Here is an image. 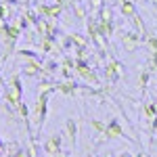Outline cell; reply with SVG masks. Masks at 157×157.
Segmentation results:
<instances>
[{
  "label": "cell",
  "mask_w": 157,
  "mask_h": 157,
  "mask_svg": "<svg viewBox=\"0 0 157 157\" xmlns=\"http://www.w3.org/2000/svg\"><path fill=\"white\" fill-rule=\"evenodd\" d=\"M48 92H42V94H38V103H36V111H34V115H29L32 117V124H34V128L40 130L42 126H44V120H46V113H48Z\"/></svg>",
  "instance_id": "1"
},
{
  "label": "cell",
  "mask_w": 157,
  "mask_h": 157,
  "mask_svg": "<svg viewBox=\"0 0 157 157\" xmlns=\"http://www.w3.org/2000/svg\"><path fill=\"white\" fill-rule=\"evenodd\" d=\"M61 143H63V136L61 134H50L48 138L44 140V145H42V149H44V153L46 155H57V153H61Z\"/></svg>",
  "instance_id": "2"
},
{
  "label": "cell",
  "mask_w": 157,
  "mask_h": 157,
  "mask_svg": "<svg viewBox=\"0 0 157 157\" xmlns=\"http://www.w3.org/2000/svg\"><path fill=\"white\" fill-rule=\"evenodd\" d=\"M121 46L128 52H134L140 46V34L138 32H126V34H121Z\"/></svg>",
  "instance_id": "3"
},
{
  "label": "cell",
  "mask_w": 157,
  "mask_h": 157,
  "mask_svg": "<svg viewBox=\"0 0 157 157\" xmlns=\"http://www.w3.org/2000/svg\"><path fill=\"white\" fill-rule=\"evenodd\" d=\"M121 136H126V134H124V128H121L120 120H117V117H113V120H111V121L107 124V126H105L103 138L111 140V138H121Z\"/></svg>",
  "instance_id": "4"
},
{
  "label": "cell",
  "mask_w": 157,
  "mask_h": 157,
  "mask_svg": "<svg viewBox=\"0 0 157 157\" xmlns=\"http://www.w3.org/2000/svg\"><path fill=\"white\" fill-rule=\"evenodd\" d=\"M121 71H124V67H121V63L117 59L107 61V65H105V78H107L109 82H117Z\"/></svg>",
  "instance_id": "5"
},
{
  "label": "cell",
  "mask_w": 157,
  "mask_h": 157,
  "mask_svg": "<svg viewBox=\"0 0 157 157\" xmlns=\"http://www.w3.org/2000/svg\"><path fill=\"white\" fill-rule=\"evenodd\" d=\"M97 27H98V34H101L103 38H111V36H113V32H115V23H113V19H98Z\"/></svg>",
  "instance_id": "6"
},
{
  "label": "cell",
  "mask_w": 157,
  "mask_h": 157,
  "mask_svg": "<svg viewBox=\"0 0 157 157\" xmlns=\"http://www.w3.org/2000/svg\"><path fill=\"white\" fill-rule=\"evenodd\" d=\"M57 90L63 94H73L75 90H84V84H75L73 80H65V82H57Z\"/></svg>",
  "instance_id": "7"
},
{
  "label": "cell",
  "mask_w": 157,
  "mask_h": 157,
  "mask_svg": "<svg viewBox=\"0 0 157 157\" xmlns=\"http://www.w3.org/2000/svg\"><path fill=\"white\" fill-rule=\"evenodd\" d=\"M21 98H23L21 92H17L15 88H6V92H4V101H6V105H9V107L17 109V105L21 103Z\"/></svg>",
  "instance_id": "8"
},
{
  "label": "cell",
  "mask_w": 157,
  "mask_h": 157,
  "mask_svg": "<svg viewBox=\"0 0 157 157\" xmlns=\"http://www.w3.org/2000/svg\"><path fill=\"white\" fill-rule=\"evenodd\" d=\"M65 134L69 136V140L75 145V140H78V121L73 120V117H69V120L65 121Z\"/></svg>",
  "instance_id": "9"
},
{
  "label": "cell",
  "mask_w": 157,
  "mask_h": 157,
  "mask_svg": "<svg viewBox=\"0 0 157 157\" xmlns=\"http://www.w3.org/2000/svg\"><path fill=\"white\" fill-rule=\"evenodd\" d=\"M120 11H121V15H124V17L132 19L134 15H136V6H134V2H132V0H121Z\"/></svg>",
  "instance_id": "10"
},
{
  "label": "cell",
  "mask_w": 157,
  "mask_h": 157,
  "mask_svg": "<svg viewBox=\"0 0 157 157\" xmlns=\"http://www.w3.org/2000/svg\"><path fill=\"white\" fill-rule=\"evenodd\" d=\"M71 36V44L75 48H86V44H88V36L84 34H69Z\"/></svg>",
  "instance_id": "11"
},
{
  "label": "cell",
  "mask_w": 157,
  "mask_h": 157,
  "mask_svg": "<svg viewBox=\"0 0 157 157\" xmlns=\"http://www.w3.org/2000/svg\"><path fill=\"white\" fill-rule=\"evenodd\" d=\"M149 80H151V71H149V69H143V71H140V75H138V84H140V88H143V90L147 88Z\"/></svg>",
  "instance_id": "12"
},
{
  "label": "cell",
  "mask_w": 157,
  "mask_h": 157,
  "mask_svg": "<svg viewBox=\"0 0 157 157\" xmlns=\"http://www.w3.org/2000/svg\"><path fill=\"white\" fill-rule=\"evenodd\" d=\"M11 88H15L17 92L23 94V84H21V75H19V73H15V75L11 78Z\"/></svg>",
  "instance_id": "13"
},
{
  "label": "cell",
  "mask_w": 157,
  "mask_h": 157,
  "mask_svg": "<svg viewBox=\"0 0 157 157\" xmlns=\"http://www.w3.org/2000/svg\"><path fill=\"white\" fill-rule=\"evenodd\" d=\"M71 9H73V13H75V17H78V19H84V17H86V9L78 2V0H73Z\"/></svg>",
  "instance_id": "14"
},
{
  "label": "cell",
  "mask_w": 157,
  "mask_h": 157,
  "mask_svg": "<svg viewBox=\"0 0 157 157\" xmlns=\"http://www.w3.org/2000/svg\"><path fill=\"white\" fill-rule=\"evenodd\" d=\"M105 126H107V124H103L101 120H90V128H92L94 132H98V134L105 132Z\"/></svg>",
  "instance_id": "15"
},
{
  "label": "cell",
  "mask_w": 157,
  "mask_h": 157,
  "mask_svg": "<svg viewBox=\"0 0 157 157\" xmlns=\"http://www.w3.org/2000/svg\"><path fill=\"white\" fill-rule=\"evenodd\" d=\"M61 67V63H57V61H52V59H48L46 63H44V69L48 73H57V69Z\"/></svg>",
  "instance_id": "16"
},
{
  "label": "cell",
  "mask_w": 157,
  "mask_h": 157,
  "mask_svg": "<svg viewBox=\"0 0 157 157\" xmlns=\"http://www.w3.org/2000/svg\"><path fill=\"white\" fill-rule=\"evenodd\" d=\"M88 6H90V13L97 15V13L103 9V0H88Z\"/></svg>",
  "instance_id": "17"
},
{
  "label": "cell",
  "mask_w": 157,
  "mask_h": 157,
  "mask_svg": "<svg viewBox=\"0 0 157 157\" xmlns=\"http://www.w3.org/2000/svg\"><path fill=\"white\" fill-rule=\"evenodd\" d=\"M145 40H147V44L151 46V50H153V52H157V38L153 36V34H147Z\"/></svg>",
  "instance_id": "18"
},
{
  "label": "cell",
  "mask_w": 157,
  "mask_h": 157,
  "mask_svg": "<svg viewBox=\"0 0 157 157\" xmlns=\"http://www.w3.org/2000/svg\"><path fill=\"white\" fill-rule=\"evenodd\" d=\"M15 55H19V57H25V59H32V57H38L36 52H34V50H15Z\"/></svg>",
  "instance_id": "19"
},
{
  "label": "cell",
  "mask_w": 157,
  "mask_h": 157,
  "mask_svg": "<svg viewBox=\"0 0 157 157\" xmlns=\"http://www.w3.org/2000/svg\"><path fill=\"white\" fill-rule=\"evenodd\" d=\"M98 15H101L98 19H111V9H109V6H103V9L98 11Z\"/></svg>",
  "instance_id": "20"
},
{
  "label": "cell",
  "mask_w": 157,
  "mask_h": 157,
  "mask_svg": "<svg viewBox=\"0 0 157 157\" xmlns=\"http://www.w3.org/2000/svg\"><path fill=\"white\" fill-rule=\"evenodd\" d=\"M9 6H4V4H0V19H6L9 17Z\"/></svg>",
  "instance_id": "21"
},
{
  "label": "cell",
  "mask_w": 157,
  "mask_h": 157,
  "mask_svg": "<svg viewBox=\"0 0 157 157\" xmlns=\"http://www.w3.org/2000/svg\"><path fill=\"white\" fill-rule=\"evenodd\" d=\"M134 157H145V153H143V151H140V153H136V155Z\"/></svg>",
  "instance_id": "22"
},
{
  "label": "cell",
  "mask_w": 157,
  "mask_h": 157,
  "mask_svg": "<svg viewBox=\"0 0 157 157\" xmlns=\"http://www.w3.org/2000/svg\"><path fill=\"white\" fill-rule=\"evenodd\" d=\"M2 149H4V145H2V140H0V151H2Z\"/></svg>",
  "instance_id": "23"
},
{
  "label": "cell",
  "mask_w": 157,
  "mask_h": 157,
  "mask_svg": "<svg viewBox=\"0 0 157 157\" xmlns=\"http://www.w3.org/2000/svg\"><path fill=\"white\" fill-rule=\"evenodd\" d=\"M153 2H155V4H157V0H153Z\"/></svg>",
  "instance_id": "24"
}]
</instances>
